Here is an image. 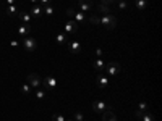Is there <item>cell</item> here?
<instances>
[{
	"label": "cell",
	"mask_w": 162,
	"mask_h": 121,
	"mask_svg": "<svg viewBox=\"0 0 162 121\" xmlns=\"http://www.w3.org/2000/svg\"><path fill=\"white\" fill-rule=\"evenodd\" d=\"M110 107H109V103H105V102H102V100H94L93 102V110L96 111V113H104L105 110H109Z\"/></svg>",
	"instance_id": "cell-5"
},
{
	"label": "cell",
	"mask_w": 162,
	"mask_h": 121,
	"mask_svg": "<svg viewBox=\"0 0 162 121\" xmlns=\"http://www.w3.org/2000/svg\"><path fill=\"white\" fill-rule=\"evenodd\" d=\"M29 2H31V3H37V0H29Z\"/></svg>",
	"instance_id": "cell-37"
},
{
	"label": "cell",
	"mask_w": 162,
	"mask_h": 121,
	"mask_svg": "<svg viewBox=\"0 0 162 121\" xmlns=\"http://www.w3.org/2000/svg\"><path fill=\"white\" fill-rule=\"evenodd\" d=\"M23 48L26 52H34L36 50V47H37V42H36V39L34 37H31V36H26L23 39Z\"/></svg>",
	"instance_id": "cell-3"
},
{
	"label": "cell",
	"mask_w": 162,
	"mask_h": 121,
	"mask_svg": "<svg viewBox=\"0 0 162 121\" xmlns=\"http://www.w3.org/2000/svg\"><path fill=\"white\" fill-rule=\"evenodd\" d=\"M94 68L97 69V71H99V73H102L104 71V68H105V61L102 60V58H97V60H94Z\"/></svg>",
	"instance_id": "cell-14"
},
{
	"label": "cell",
	"mask_w": 162,
	"mask_h": 121,
	"mask_svg": "<svg viewBox=\"0 0 162 121\" xmlns=\"http://www.w3.org/2000/svg\"><path fill=\"white\" fill-rule=\"evenodd\" d=\"M67 15L70 16V18H73V15H75V10H73V8H68V10H67Z\"/></svg>",
	"instance_id": "cell-30"
},
{
	"label": "cell",
	"mask_w": 162,
	"mask_h": 121,
	"mask_svg": "<svg viewBox=\"0 0 162 121\" xmlns=\"http://www.w3.org/2000/svg\"><path fill=\"white\" fill-rule=\"evenodd\" d=\"M78 8H79V11L81 13H86V11H89L93 8V3H88V2H79L78 3Z\"/></svg>",
	"instance_id": "cell-15"
},
{
	"label": "cell",
	"mask_w": 162,
	"mask_h": 121,
	"mask_svg": "<svg viewBox=\"0 0 162 121\" xmlns=\"http://www.w3.org/2000/svg\"><path fill=\"white\" fill-rule=\"evenodd\" d=\"M105 74H110V76H117L118 73L122 71V66H120V63L118 61H109V63H105Z\"/></svg>",
	"instance_id": "cell-1"
},
{
	"label": "cell",
	"mask_w": 162,
	"mask_h": 121,
	"mask_svg": "<svg viewBox=\"0 0 162 121\" xmlns=\"http://www.w3.org/2000/svg\"><path fill=\"white\" fill-rule=\"evenodd\" d=\"M73 18H75L76 23H84L86 21V16L84 13H81V11H75V15H73Z\"/></svg>",
	"instance_id": "cell-19"
},
{
	"label": "cell",
	"mask_w": 162,
	"mask_h": 121,
	"mask_svg": "<svg viewBox=\"0 0 162 121\" xmlns=\"http://www.w3.org/2000/svg\"><path fill=\"white\" fill-rule=\"evenodd\" d=\"M28 84L34 89H39L42 86V79H40L39 74H36V73H31V74H28Z\"/></svg>",
	"instance_id": "cell-4"
},
{
	"label": "cell",
	"mask_w": 162,
	"mask_h": 121,
	"mask_svg": "<svg viewBox=\"0 0 162 121\" xmlns=\"http://www.w3.org/2000/svg\"><path fill=\"white\" fill-rule=\"evenodd\" d=\"M15 2H16V0H7L8 5H15Z\"/></svg>",
	"instance_id": "cell-35"
},
{
	"label": "cell",
	"mask_w": 162,
	"mask_h": 121,
	"mask_svg": "<svg viewBox=\"0 0 162 121\" xmlns=\"http://www.w3.org/2000/svg\"><path fill=\"white\" fill-rule=\"evenodd\" d=\"M79 2H88V3H93V0H79Z\"/></svg>",
	"instance_id": "cell-36"
},
{
	"label": "cell",
	"mask_w": 162,
	"mask_h": 121,
	"mask_svg": "<svg viewBox=\"0 0 162 121\" xmlns=\"http://www.w3.org/2000/svg\"><path fill=\"white\" fill-rule=\"evenodd\" d=\"M68 50L71 53H79L81 52V44L78 40H71V42H68Z\"/></svg>",
	"instance_id": "cell-11"
},
{
	"label": "cell",
	"mask_w": 162,
	"mask_h": 121,
	"mask_svg": "<svg viewBox=\"0 0 162 121\" xmlns=\"http://www.w3.org/2000/svg\"><path fill=\"white\" fill-rule=\"evenodd\" d=\"M135 5L138 10H146L148 8V0H135Z\"/></svg>",
	"instance_id": "cell-18"
},
{
	"label": "cell",
	"mask_w": 162,
	"mask_h": 121,
	"mask_svg": "<svg viewBox=\"0 0 162 121\" xmlns=\"http://www.w3.org/2000/svg\"><path fill=\"white\" fill-rule=\"evenodd\" d=\"M102 121H117V116H115V113H113L112 108L105 110V111L102 113Z\"/></svg>",
	"instance_id": "cell-10"
},
{
	"label": "cell",
	"mask_w": 162,
	"mask_h": 121,
	"mask_svg": "<svg viewBox=\"0 0 162 121\" xmlns=\"http://www.w3.org/2000/svg\"><path fill=\"white\" fill-rule=\"evenodd\" d=\"M50 2H52V0H40V3H42V5H49Z\"/></svg>",
	"instance_id": "cell-32"
},
{
	"label": "cell",
	"mask_w": 162,
	"mask_h": 121,
	"mask_svg": "<svg viewBox=\"0 0 162 121\" xmlns=\"http://www.w3.org/2000/svg\"><path fill=\"white\" fill-rule=\"evenodd\" d=\"M10 45H12V47H18V42H16V40H12Z\"/></svg>",
	"instance_id": "cell-34"
},
{
	"label": "cell",
	"mask_w": 162,
	"mask_h": 121,
	"mask_svg": "<svg viewBox=\"0 0 162 121\" xmlns=\"http://www.w3.org/2000/svg\"><path fill=\"white\" fill-rule=\"evenodd\" d=\"M21 92H23L24 95H29V94H31V86H29L28 83L23 84V86H21Z\"/></svg>",
	"instance_id": "cell-25"
},
{
	"label": "cell",
	"mask_w": 162,
	"mask_h": 121,
	"mask_svg": "<svg viewBox=\"0 0 162 121\" xmlns=\"http://www.w3.org/2000/svg\"><path fill=\"white\" fill-rule=\"evenodd\" d=\"M118 8H120V10H126V8H128V3L125 2V0H120V3H118Z\"/></svg>",
	"instance_id": "cell-29"
},
{
	"label": "cell",
	"mask_w": 162,
	"mask_h": 121,
	"mask_svg": "<svg viewBox=\"0 0 162 121\" xmlns=\"http://www.w3.org/2000/svg\"><path fill=\"white\" fill-rule=\"evenodd\" d=\"M96 55L101 58V56H102V48H96Z\"/></svg>",
	"instance_id": "cell-31"
},
{
	"label": "cell",
	"mask_w": 162,
	"mask_h": 121,
	"mask_svg": "<svg viewBox=\"0 0 162 121\" xmlns=\"http://www.w3.org/2000/svg\"><path fill=\"white\" fill-rule=\"evenodd\" d=\"M65 121H75V119H73V118H70V119H65Z\"/></svg>",
	"instance_id": "cell-38"
},
{
	"label": "cell",
	"mask_w": 162,
	"mask_h": 121,
	"mask_svg": "<svg viewBox=\"0 0 162 121\" xmlns=\"http://www.w3.org/2000/svg\"><path fill=\"white\" fill-rule=\"evenodd\" d=\"M78 31V23L75 20H70L68 23H65V32L67 34H75Z\"/></svg>",
	"instance_id": "cell-7"
},
{
	"label": "cell",
	"mask_w": 162,
	"mask_h": 121,
	"mask_svg": "<svg viewBox=\"0 0 162 121\" xmlns=\"http://www.w3.org/2000/svg\"><path fill=\"white\" fill-rule=\"evenodd\" d=\"M16 13H18V7H16V5H8V8H7V15L15 16Z\"/></svg>",
	"instance_id": "cell-21"
},
{
	"label": "cell",
	"mask_w": 162,
	"mask_h": 121,
	"mask_svg": "<svg viewBox=\"0 0 162 121\" xmlns=\"http://www.w3.org/2000/svg\"><path fill=\"white\" fill-rule=\"evenodd\" d=\"M101 2H104V3H113V2H117V0H101Z\"/></svg>",
	"instance_id": "cell-33"
},
{
	"label": "cell",
	"mask_w": 162,
	"mask_h": 121,
	"mask_svg": "<svg viewBox=\"0 0 162 121\" xmlns=\"http://www.w3.org/2000/svg\"><path fill=\"white\" fill-rule=\"evenodd\" d=\"M97 11L102 13V15H110L112 13V8L109 3H104V2H99V5H97Z\"/></svg>",
	"instance_id": "cell-9"
},
{
	"label": "cell",
	"mask_w": 162,
	"mask_h": 121,
	"mask_svg": "<svg viewBox=\"0 0 162 121\" xmlns=\"http://www.w3.org/2000/svg\"><path fill=\"white\" fill-rule=\"evenodd\" d=\"M136 118H141L143 121H154L152 113L149 111H136Z\"/></svg>",
	"instance_id": "cell-12"
},
{
	"label": "cell",
	"mask_w": 162,
	"mask_h": 121,
	"mask_svg": "<svg viewBox=\"0 0 162 121\" xmlns=\"http://www.w3.org/2000/svg\"><path fill=\"white\" fill-rule=\"evenodd\" d=\"M54 121H65V116L62 115V113H55V115H54Z\"/></svg>",
	"instance_id": "cell-28"
},
{
	"label": "cell",
	"mask_w": 162,
	"mask_h": 121,
	"mask_svg": "<svg viewBox=\"0 0 162 121\" xmlns=\"http://www.w3.org/2000/svg\"><path fill=\"white\" fill-rule=\"evenodd\" d=\"M18 36H29V32H31V24H21V26L18 28Z\"/></svg>",
	"instance_id": "cell-13"
},
{
	"label": "cell",
	"mask_w": 162,
	"mask_h": 121,
	"mask_svg": "<svg viewBox=\"0 0 162 121\" xmlns=\"http://www.w3.org/2000/svg\"><path fill=\"white\" fill-rule=\"evenodd\" d=\"M88 23H91V24H94V26H97V24H101V18L97 15H91L88 18Z\"/></svg>",
	"instance_id": "cell-20"
},
{
	"label": "cell",
	"mask_w": 162,
	"mask_h": 121,
	"mask_svg": "<svg viewBox=\"0 0 162 121\" xmlns=\"http://www.w3.org/2000/svg\"><path fill=\"white\" fill-rule=\"evenodd\" d=\"M18 16L21 18V21L24 24H29L31 23V13H26V11H18Z\"/></svg>",
	"instance_id": "cell-16"
},
{
	"label": "cell",
	"mask_w": 162,
	"mask_h": 121,
	"mask_svg": "<svg viewBox=\"0 0 162 121\" xmlns=\"http://www.w3.org/2000/svg\"><path fill=\"white\" fill-rule=\"evenodd\" d=\"M96 84L99 86L101 89H105V87L109 86V78L105 76V74H102V73H99L97 78H96Z\"/></svg>",
	"instance_id": "cell-8"
},
{
	"label": "cell",
	"mask_w": 162,
	"mask_h": 121,
	"mask_svg": "<svg viewBox=\"0 0 162 121\" xmlns=\"http://www.w3.org/2000/svg\"><path fill=\"white\" fill-rule=\"evenodd\" d=\"M73 119H75V121H83V113H81V111L73 113Z\"/></svg>",
	"instance_id": "cell-27"
},
{
	"label": "cell",
	"mask_w": 162,
	"mask_h": 121,
	"mask_svg": "<svg viewBox=\"0 0 162 121\" xmlns=\"http://www.w3.org/2000/svg\"><path fill=\"white\" fill-rule=\"evenodd\" d=\"M138 111H148V103L141 102L140 105H138Z\"/></svg>",
	"instance_id": "cell-26"
},
{
	"label": "cell",
	"mask_w": 162,
	"mask_h": 121,
	"mask_svg": "<svg viewBox=\"0 0 162 121\" xmlns=\"http://www.w3.org/2000/svg\"><path fill=\"white\" fill-rule=\"evenodd\" d=\"M67 39H68L67 32H60V34L57 36V42H59V44H65V42H67Z\"/></svg>",
	"instance_id": "cell-22"
},
{
	"label": "cell",
	"mask_w": 162,
	"mask_h": 121,
	"mask_svg": "<svg viewBox=\"0 0 162 121\" xmlns=\"http://www.w3.org/2000/svg\"><path fill=\"white\" fill-rule=\"evenodd\" d=\"M44 97H45V91H44V89H36V99L37 100H42Z\"/></svg>",
	"instance_id": "cell-23"
},
{
	"label": "cell",
	"mask_w": 162,
	"mask_h": 121,
	"mask_svg": "<svg viewBox=\"0 0 162 121\" xmlns=\"http://www.w3.org/2000/svg\"><path fill=\"white\" fill-rule=\"evenodd\" d=\"M40 15H42V8H40V7L36 3L34 7L31 8V16H36V18H39Z\"/></svg>",
	"instance_id": "cell-17"
},
{
	"label": "cell",
	"mask_w": 162,
	"mask_h": 121,
	"mask_svg": "<svg viewBox=\"0 0 162 121\" xmlns=\"http://www.w3.org/2000/svg\"><path fill=\"white\" fill-rule=\"evenodd\" d=\"M42 13H45L47 16H52V15H54V8H52L50 5H45V7L42 8Z\"/></svg>",
	"instance_id": "cell-24"
},
{
	"label": "cell",
	"mask_w": 162,
	"mask_h": 121,
	"mask_svg": "<svg viewBox=\"0 0 162 121\" xmlns=\"http://www.w3.org/2000/svg\"><path fill=\"white\" fill-rule=\"evenodd\" d=\"M101 24H104L107 29H113V28L117 26V18L112 13L110 15H102L101 16Z\"/></svg>",
	"instance_id": "cell-2"
},
{
	"label": "cell",
	"mask_w": 162,
	"mask_h": 121,
	"mask_svg": "<svg viewBox=\"0 0 162 121\" xmlns=\"http://www.w3.org/2000/svg\"><path fill=\"white\" fill-rule=\"evenodd\" d=\"M57 78L55 76H47V78H44L42 79V86L45 87V89H55L57 87Z\"/></svg>",
	"instance_id": "cell-6"
}]
</instances>
